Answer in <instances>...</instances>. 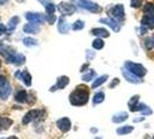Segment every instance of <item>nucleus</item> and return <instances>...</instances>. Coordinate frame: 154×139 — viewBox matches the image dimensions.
<instances>
[{
  "label": "nucleus",
  "mask_w": 154,
  "mask_h": 139,
  "mask_svg": "<svg viewBox=\"0 0 154 139\" xmlns=\"http://www.w3.org/2000/svg\"><path fill=\"white\" fill-rule=\"evenodd\" d=\"M141 114H143V115H151V114H152V110L148 108V107H146V108L141 111Z\"/></svg>",
  "instance_id": "nucleus-40"
},
{
  "label": "nucleus",
  "mask_w": 154,
  "mask_h": 139,
  "mask_svg": "<svg viewBox=\"0 0 154 139\" xmlns=\"http://www.w3.org/2000/svg\"><path fill=\"white\" fill-rule=\"evenodd\" d=\"M84 27H85V22L80 21V20H78V21H75L72 24V29L73 30H81V29H84Z\"/></svg>",
  "instance_id": "nucleus-29"
},
{
  "label": "nucleus",
  "mask_w": 154,
  "mask_h": 139,
  "mask_svg": "<svg viewBox=\"0 0 154 139\" xmlns=\"http://www.w3.org/2000/svg\"><path fill=\"white\" fill-rule=\"evenodd\" d=\"M145 44H146L147 49H152L154 46V43H153V41H152V39H147L146 41H145Z\"/></svg>",
  "instance_id": "nucleus-36"
},
{
  "label": "nucleus",
  "mask_w": 154,
  "mask_h": 139,
  "mask_svg": "<svg viewBox=\"0 0 154 139\" xmlns=\"http://www.w3.org/2000/svg\"><path fill=\"white\" fill-rule=\"evenodd\" d=\"M141 26L153 29L154 28V14H149V15H144L141 19Z\"/></svg>",
  "instance_id": "nucleus-12"
},
{
  "label": "nucleus",
  "mask_w": 154,
  "mask_h": 139,
  "mask_svg": "<svg viewBox=\"0 0 154 139\" xmlns=\"http://www.w3.org/2000/svg\"><path fill=\"white\" fill-rule=\"evenodd\" d=\"M6 139H19V138L15 137V136H12V137H8V138H6Z\"/></svg>",
  "instance_id": "nucleus-46"
},
{
  "label": "nucleus",
  "mask_w": 154,
  "mask_h": 139,
  "mask_svg": "<svg viewBox=\"0 0 154 139\" xmlns=\"http://www.w3.org/2000/svg\"><path fill=\"white\" fill-rule=\"evenodd\" d=\"M19 1H23V0H19Z\"/></svg>",
  "instance_id": "nucleus-49"
},
{
  "label": "nucleus",
  "mask_w": 154,
  "mask_h": 139,
  "mask_svg": "<svg viewBox=\"0 0 154 139\" xmlns=\"http://www.w3.org/2000/svg\"><path fill=\"white\" fill-rule=\"evenodd\" d=\"M6 84H7V79H6V77L0 76V87H2V86L6 85Z\"/></svg>",
  "instance_id": "nucleus-38"
},
{
  "label": "nucleus",
  "mask_w": 154,
  "mask_h": 139,
  "mask_svg": "<svg viewBox=\"0 0 154 139\" xmlns=\"http://www.w3.org/2000/svg\"><path fill=\"white\" fill-rule=\"evenodd\" d=\"M13 124V121L8 117H0V130H7Z\"/></svg>",
  "instance_id": "nucleus-17"
},
{
  "label": "nucleus",
  "mask_w": 154,
  "mask_h": 139,
  "mask_svg": "<svg viewBox=\"0 0 154 139\" xmlns=\"http://www.w3.org/2000/svg\"><path fill=\"white\" fill-rule=\"evenodd\" d=\"M146 31H147L146 27L141 26V27H140V29H139V34H140V35H144V34H146Z\"/></svg>",
  "instance_id": "nucleus-41"
},
{
  "label": "nucleus",
  "mask_w": 154,
  "mask_h": 139,
  "mask_svg": "<svg viewBox=\"0 0 154 139\" xmlns=\"http://www.w3.org/2000/svg\"><path fill=\"white\" fill-rule=\"evenodd\" d=\"M133 131V126H122V128H118L116 132L118 133V134H121V136H123V134H129L130 132Z\"/></svg>",
  "instance_id": "nucleus-24"
},
{
  "label": "nucleus",
  "mask_w": 154,
  "mask_h": 139,
  "mask_svg": "<svg viewBox=\"0 0 154 139\" xmlns=\"http://www.w3.org/2000/svg\"><path fill=\"white\" fill-rule=\"evenodd\" d=\"M89 92L86 86H78L77 89L69 94V103L73 106H84L88 102Z\"/></svg>",
  "instance_id": "nucleus-1"
},
{
  "label": "nucleus",
  "mask_w": 154,
  "mask_h": 139,
  "mask_svg": "<svg viewBox=\"0 0 154 139\" xmlns=\"http://www.w3.org/2000/svg\"><path fill=\"white\" fill-rule=\"evenodd\" d=\"M11 91H12V88H11V86H9L8 82L6 85L2 86V87H0V97L2 100H6L8 97V95L11 94Z\"/></svg>",
  "instance_id": "nucleus-18"
},
{
  "label": "nucleus",
  "mask_w": 154,
  "mask_h": 139,
  "mask_svg": "<svg viewBox=\"0 0 154 139\" xmlns=\"http://www.w3.org/2000/svg\"><path fill=\"white\" fill-rule=\"evenodd\" d=\"M23 31L27 34H37L39 32V27L34 23H27L23 26Z\"/></svg>",
  "instance_id": "nucleus-14"
},
{
  "label": "nucleus",
  "mask_w": 154,
  "mask_h": 139,
  "mask_svg": "<svg viewBox=\"0 0 154 139\" xmlns=\"http://www.w3.org/2000/svg\"><path fill=\"white\" fill-rule=\"evenodd\" d=\"M124 66H125V69L129 70L131 73H133L134 76H137L139 78H143L144 76H146L147 73V70L141 64H137V63L133 62H125Z\"/></svg>",
  "instance_id": "nucleus-2"
},
{
  "label": "nucleus",
  "mask_w": 154,
  "mask_h": 139,
  "mask_svg": "<svg viewBox=\"0 0 154 139\" xmlns=\"http://www.w3.org/2000/svg\"><path fill=\"white\" fill-rule=\"evenodd\" d=\"M144 14L145 15H149V14H154V5L151 2H147L144 6Z\"/></svg>",
  "instance_id": "nucleus-27"
},
{
  "label": "nucleus",
  "mask_w": 154,
  "mask_h": 139,
  "mask_svg": "<svg viewBox=\"0 0 154 139\" xmlns=\"http://www.w3.org/2000/svg\"><path fill=\"white\" fill-rule=\"evenodd\" d=\"M19 21H20V19L17 16H13L12 19H9V21H8V30H14L16 28V26H17V23H19Z\"/></svg>",
  "instance_id": "nucleus-23"
},
{
  "label": "nucleus",
  "mask_w": 154,
  "mask_h": 139,
  "mask_svg": "<svg viewBox=\"0 0 154 139\" xmlns=\"http://www.w3.org/2000/svg\"><path fill=\"white\" fill-rule=\"evenodd\" d=\"M26 19L29 21V22L32 23H43L45 21V16L41 13H31V12H28L26 13Z\"/></svg>",
  "instance_id": "nucleus-4"
},
{
  "label": "nucleus",
  "mask_w": 154,
  "mask_h": 139,
  "mask_svg": "<svg viewBox=\"0 0 154 139\" xmlns=\"http://www.w3.org/2000/svg\"><path fill=\"white\" fill-rule=\"evenodd\" d=\"M38 115H39L38 110H30V111H28V113L24 115V117H23V119H22V123L24 124V125H27V124L30 123L31 121L36 119Z\"/></svg>",
  "instance_id": "nucleus-10"
},
{
  "label": "nucleus",
  "mask_w": 154,
  "mask_h": 139,
  "mask_svg": "<svg viewBox=\"0 0 154 139\" xmlns=\"http://www.w3.org/2000/svg\"><path fill=\"white\" fill-rule=\"evenodd\" d=\"M78 4L80 7L85 8L88 12H92V13H101L102 12V8L97 4L89 1V0H78Z\"/></svg>",
  "instance_id": "nucleus-3"
},
{
  "label": "nucleus",
  "mask_w": 154,
  "mask_h": 139,
  "mask_svg": "<svg viewBox=\"0 0 154 139\" xmlns=\"http://www.w3.org/2000/svg\"><path fill=\"white\" fill-rule=\"evenodd\" d=\"M152 41H153V43H154V35H153V37H152Z\"/></svg>",
  "instance_id": "nucleus-47"
},
{
  "label": "nucleus",
  "mask_w": 154,
  "mask_h": 139,
  "mask_svg": "<svg viewBox=\"0 0 154 139\" xmlns=\"http://www.w3.org/2000/svg\"><path fill=\"white\" fill-rule=\"evenodd\" d=\"M87 67H88V64H85V65L81 67V70H80V71H81V72H84V71H86V69H87Z\"/></svg>",
  "instance_id": "nucleus-43"
},
{
  "label": "nucleus",
  "mask_w": 154,
  "mask_h": 139,
  "mask_svg": "<svg viewBox=\"0 0 154 139\" xmlns=\"http://www.w3.org/2000/svg\"><path fill=\"white\" fill-rule=\"evenodd\" d=\"M100 22L108 24L109 27H110V28H111L114 31H119V29H121L119 23L117 22V21H115L114 19H110V17H104V19H101Z\"/></svg>",
  "instance_id": "nucleus-11"
},
{
  "label": "nucleus",
  "mask_w": 154,
  "mask_h": 139,
  "mask_svg": "<svg viewBox=\"0 0 154 139\" xmlns=\"http://www.w3.org/2000/svg\"><path fill=\"white\" fill-rule=\"evenodd\" d=\"M128 113H125V111H121V113H117L115 115L112 116V122L114 123H122L124 121H126L128 119Z\"/></svg>",
  "instance_id": "nucleus-15"
},
{
  "label": "nucleus",
  "mask_w": 154,
  "mask_h": 139,
  "mask_svg": "<svg viewBox=\"0 0 154 139\" xmlns=\"http://www.w3.org/2000/svg\"><path fill=\"white\" fill-rule=\"evenodd\" d=\"M104 46V42L102 41V39H96L93 41V48L96 50H101Z\"/></svg>",
  "instance_id": "nucleus-28"
},
{
  "label": "nucleus",
  "mask_w": 154,
  "mask_h": 139,
  "mask_svg": "<svg viewBox=\"0 0 154 139\" xmlns=\"http://www.w3.org/2000/svg\"><path fill=\"white\" fill-rule=\"evenodd\" d=\"M111 14L112 16L117 19V20H122L124 17V14H125V12H124V6L123 5H116L115 7L111 9Z\"/></svg>",
  "instance_id": "nucleus-8"
},
{
  "label": "nucleus",
  "mask_w": 154,
  "mask_h": 139,
  "mask_svg": "<svg viewBox=\"0 0 154 139\" xmlns=\"http://www.w3.org/2000/svg\"><path fill=\"white\" fill-rule=\"evenodd\" d=\"M39 1H41V2L43 4V6L45 7L48 14H54V11H56V7H54V4L51 0H39Z\"/></svg>",
  "instance_id": "nucleus-16"
},
{
  "label": "nucleus",
  "mask_w": 154,
  "mask_h": 139,
  "mask_svg": "<svg viewBox=\"0 0 154 139\" xmlns=\"http://www.w3.org/2000/svg\"><path fill=\"white\" fill-rule=\"evenodd\" d=\"M95 139H102V138H100V137H96Z\"/></svg>",
  "instance_id": "nucleus-48"
},
{
  "label": "nucleus",
  "mask_w": 154,
  "mask_h": 139,
  "mask_svg": "<svg viewBox=\"0 0 154 139\" xmlns=\"http://www.w3.org/2000/svg\"><path fill=\"white\" fill-rule=\"evenodd\" d=\"M21 79H22L23 82H24V84H26L27 86H30L31 85V76H30V73H29V72H27V71L22 72Z\"/></svg>",
  "instance_id": "nucleus-26"
},
{
  "label": "nucleus",
  "mask_w": 154,
  "mask_h": 139,
  "mask_svg": "<svg viewBox=\"0 0 154 139\" xmlns=\"http://www.w3.org/2000/svg\"><path fill=\"white\" fill-rule=\"evenodd\" d=\"M58 8H59L60 13L64 14V15H72L75 12L74 5H71V4H67V2H62Z\"/></svg>",
  "instance_id": "nucleus-6"
},
{
  "label": "nucleus",
  "mask_w": 154,
  "mask_h": 139,
  "mask_svg": "<svg viewBox=\"0 0 154 139\" xmlns=\"http://www.w3.org/2000/svg\"><path fill=\"white\" fill-rule=\"evenodd\" d=\"M21 76H22V72L21 71H17L15 73V78H17V79H21Z\"/></svg>",
  "instance_id": "nucleus-42"
},
{
  "label": "nucleus",
  "mask_w": 154,
  "mask_h": 139,
  "mask_svg": "<svg viewBox=\"0 0 154 139\" xmlns=\"http://www.w3.org/2000/svg\"><path fill=\"white\" fill-rule=\"evenodd\" d=\"M28 99V94L26 91H20V92L16 93L15 95V101L17 102H20V103H23V102H26Z\"/></svg>",
  "instance_id": "nucleus-21"
},
{
  "label": "nucleus",
  "mask_w": 154,
  "mask_h": 139,
  "mask_svg": "<svg viewBox=\"0 0 154 139\" xmlns=\"http://www.w3.org/2000/svg\"><path fill=\"white\" fill-rule=\"evenodd\" d=\"M71 121H69L67 117H64V118H60L58 122H57V126L58 129L62 132H69L71 130Z\"/></svg>",
  "instance_id": "nucleus-7"
},
{
  "label": "nucleus",
  "mask_w": 154,
  "mask_h": 139,
  "mask_svg": "<svg viewBox=\"0 0 154 139\" xmlns=\"http://www.w3.org/2000/svg\"><path fill=\"white\" fill-rule=\"evenodd\" d=\"M23 44L26 46H34L37 45V41L35 39H31V37H27V39H23Z\"/></svg>",
  "instance_id": "nucleus-30"
},
{
  "label": "nucleus",
  "mask_w": 154,
  "mask_h": 139,
  "mask_svg": "<svg viewBox=\"0 0 154 139\" xmlns=\"http://www.w3.org/2000/svg\"><path fill=\"white\" fill-rule=\"evenodd\" d=\"M118 84H119V79L115 78V79L112 80V82H111V84L109 85V88H114V87H115V86H117Z\"/></svg>",
  "instance_id": "nucleus-37"
},
{
  "label": "nucleus",
  "mask_w": 154,
  "mask_h": 139,
  "mask_svg": "<svg viewBox=\"0 0 154 139\" xmlns=\"http://www.w3.org/2000/svg\"><path fill=\"white\" fill-rule=\"evenodd\" d=\"M103 101H104V93H103V92L96 93V94L94 95V97H93V102H94L95 104L102 103Z\"/></svg>",
  "instance_id": "nucleus-25"
},
{
  "label": "nucleus",
  "mask_w": 154,
  "mask_h": 139,
  "mask_svg": "<svg viewBox=\"0 0 154 139\" xmlns=\"http://www.w3.org/2000/svg\"><path fill=\"white\" fill-rule=\"evenodd\" d=\"M45 20L50 24H54V21H56V15L54 14H48V15H45Z\"/></svg>",
  "instance_id": "nucleus-35"
},
{
  "label": "nucleus",
  "mask_w": 154,
  "mask_h": 139,
  "mask_svg": "<svg viewBox=\"0 0 154 139\" xmlns=\"http://www.w3.org/2000/svg\"><path fill=\"white\" fill-rule=\"evenodd\" d=\"M143 119H144L143 117H141V118H136V119H134V122H140V121H143Z\"/></svg>",
  "instance_id": "nucleus-45"
},
{
  "label": "nucleus",
  "mask_w": 154,
  "mask_h": 139,
  "mask_svg": "<svg viewBox=\"0 0 154 139\" xmlns=\"http://www.w3.org/2000/svg\"><path fill=\"white\" fill-rule=\"evenodd\" d=\"M122 74H123V77L126 79V81H129V82H131V84H140V82L143 81L140 78L137 77V76H134L133 73H131L129 70H126L125 67L122 69Z\"/></svg>",
  "instance_id": "nucleus-5"
},
{
  "label": "nucleus",
  "mask_w": 154,
  "mask_h": 139,
  "mask_svg": "<svg viewBox=\"0 0 154 139\" xmlns=\"http://www.w3.org/2000/svg\"><path fill=\"white\" fill-rule=\"evenodd\" d=\"M94 36H97L100 39H106V37H109V31L104 28H94L91 30Z\"/></svg>",
  "instance_id": "nucleus-13"
},
{
  "label": "nucleus",
  "mask_w": 154,
  "mask_h": 139,
  "mask_svg": "<svg viewBox=\"0 0 154 139\" xmlns=\"http://www.w3.org/2000/svg\"><path fill=\"white\" fill-rule=\"evenodd\" d=\"M138 101H139V95L132 96L131 99H130V101H129V107L131 108V107H133V106H136V104L138 103Z\"/></svg>",
  "instance_id": "nucleus-33"
},
{
  "label": "nucleus",
  "mask_w": 154,
  "mask_h": 139,
  "mask_svg": "<svg viewBox=\"0 0 154 139\" xmlns=\"http://www.w3.org/2000/svg\"><path fill=\"white\" fill-rule=\"evenodd\" d=\"M107 79H108V76H107V74H104V76H102V77L95 79V81L93 82V85H92V88H97L99 86L103 85V84L107 81Z\"/></svg>",
  "instance_id": "nucleus-22"
},
{
  "label": "nucleus",
  "mask_w": 154,
  "mask_h": 139,
  "mask_svg": "<svg viewBox=\"0 0 154 139\" xmlns=\"http://www.w3.org/2000/svg\"><path fill=\"white\" fill-rule=\"evenodd\" d=\"M153 139H154V137H153Z\"/></svg>",
  "instance_id": "nucleus-50"
},
{
  "label": "nucleus",
  "mask_w": 154,
  "mask_h": 139,
  "mask_svg": "<svg viewBox=\"0 0 154 139\" xmlns=\"http://www.w3.org/2000/svg\"><path fill=\"white\" fill-rule=\"evenodd\" d=\"M143 5V0H131V7L139 8Z\"/></svg>",
  "instance_id": "nucleus-34"
},
{
  "label": "nucleus",
  "mask_w": 154,
  "mask_h": 139,
  "mask_svg": "<svg viewBox=\"0 0 154 139\" xmlns=\"http://www.w3.org/2000/svg\"><path fill=\"white\" fill-rule=\"evenodd\" d=\"M145 108H146V106H145L144 103H137L136 106L131 107L130 110H131V111H143Z\"/></svg>",
  "instance_id": "nucleus-32"
},
{
  "label": "nucleus",
  "mask_w": 154,
  "mask_h": 139,
  "mask_svg": "<svg viewBox=\"0 0 154 139\" xmlns=\"http://www.w3.org/2000/svg\"><path fill=\"white\" fill-rule=\"evenodd\" d=\"M8 0H0V5H5Z\"/></svg>",
  "instance_id": "nucleus-44"
},
{
  "label": "nucleus",
  "mask_w": 154,
  "mask_h": 139,
  "mask_svg": "<svg viewBox=\"0 0 154 139\" xmlns=\"http://www.w3.org/2000/svg\"><path fill=\"white\" fill-rule=\"evenodd\" d=\"M24 62H26V57H24L23 54H14V56H13V59H12V63H14L15 65L20 66V65L24 64Z\"/></svg>",
  "instance_id": "nucleus-20"
},
{
  "label": "nucleus",
  "mask_w": 154,
  "mask_h": 139,
  "mask_svg": "<svg viewBox=\"0 0 154 139\" xmlns=\"http://www.w3.org/2000/svg\"><path fill=\"white\" fill-rule=\"evenodd\" d=\"M6 30H7L6 26H4V24H1V23H0V36H1V35H4V34L6 32Z\"/></svg>",
  "instance_id": "nucleus-39"
},
{
  "label": "nucleus",
  "mask_w": 154,
  "mask_h": 139,
  "mask_svg": "<svg viewBox=\"0 0 154 139\" xmlns=\"http://www.w3.org/2000/svg\"><path fill=\"white\" fill-rule=\"evenodd\" d=\"M69 77H66V76H64V77H59L57 79V85L54 86L52 88H51V92H54L56 89H63L64 87H66V86L69 85Z\"/></svg>",
  "instance_id": "nucleus-9"
},
{
  "label": "nucleus",
  "mask_w": 154,
  "mask_h": 139,
  "mask_svg": "<svg viewBox=\"0 0 154 139\" xmlns=\"http://www.w3.org/2000/svg\"><path fill=\"white\" fill-rule=\"evenodd\" d=\"M95 77H96L95 71H89L87 74L82 76V80H84V81H91V80H92V79H94Z\"/></svg>",
  "instance_id": "nucleus-31"
},
{
  "label": "nucleus",
  "mask_w": 154,
  "mask_h": 139,
  "mask_svg": "<svg viewBox=\"0 0 154 139\" xmlns=\"http://www.w3.org/2000/svg\"><path fill=\"white\" fill-rule=\"evenodd\" d=\"M69 29V26L67 24V22L64 20V17L59 19V23H58V30L62 34H67Z\"/></svg>",
  "instance_id": "nucleus-19"
}]
</instances>
